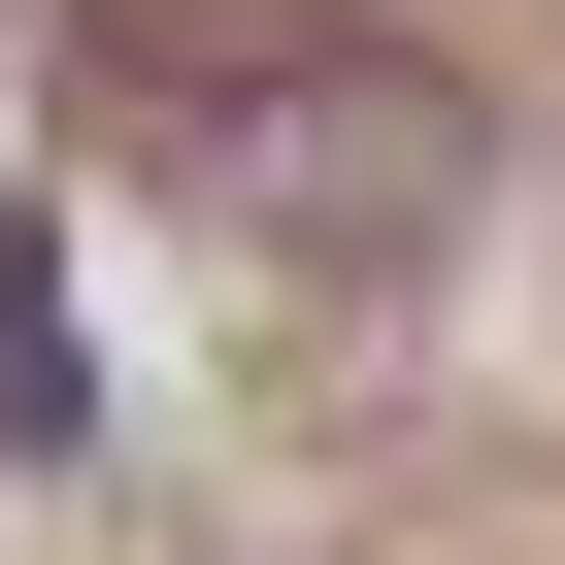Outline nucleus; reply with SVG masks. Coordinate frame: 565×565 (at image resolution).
Returning a JSON list of instances; mask_svg holds the SVG:
<instances>
[{
  "instance_id": "nucleus-1",
  "label": "nucleus",
  "mask_w": 565,
  "mask_h": 565,
  "mask_svg": "<svg viewBox=\"0 0 565 565\" xmlns=\"http://www.w3.org/2000/svg\"><path fill=\"white\" fill-rule=\"evenodd\" d=\"M134 167H167L200 233H266V266H433L466 167H499V100H466L433 34L266 0V34H134Z\"/></svg>"
}]
</instances>
